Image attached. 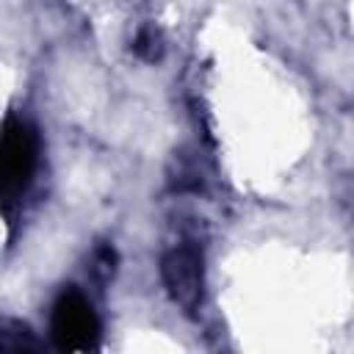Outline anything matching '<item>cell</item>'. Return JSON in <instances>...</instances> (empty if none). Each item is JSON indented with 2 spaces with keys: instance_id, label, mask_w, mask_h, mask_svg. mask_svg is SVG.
<instances>
[{
  "instance_id": "7a4b0ae2",
  "label": "cell",
  "mask_w": 354,
  "mask_h": 354,
  "mask_svg": "<svg viewBox=\"0 0 354 354\" xmlns=\"http://www.w3.org/2000/svg\"><path fill=\"white\" fill-rule=\"evenodd\" d=\"M36 133L28 122L22 119H8L6 133H3V199L11 202L17 199L36 169Z\"/></svg>"
},
{
  "instance_id": "6da1fadb",
  "label": "cell",
  "mask_w": 354,
  "mask_h": 354,
  "mask_svg": "<svg viewBox=\"0 0 354 354\" xmlns=\"http://www.w3.org/2000/svg\"><path fill=\"white\" fill-rule=\"evenodd\" d=\"M50 335L61 351H88L97 346L100 321L91 301L77 288H66L55 299L50 315Z\"/></svg>"
},
{
  "instance_id": "5b68a950",
  "label": "cell",
  "mask_w": 354,
  "mask_h": 354,
  "mask_svg": "<svg viewBox=\"0 0 354 354\" xmlns=\"http://www.w3.org/2000/svg\"><path fill=\"white\" fill-rule=\"evenodd\" d=\"M113 263H116L113 249H108V246L97 249V254H94V274L102 277V279H108V277L113 274Z\"/></svg>"
},
{
  "instance_id": "3957f363",
  "label": "cell",
  "mask_w": 354,
  "mask_h": 354,
  "mask_svg": "<svg viewBox=\"0 0 354 354\" xmlns=\"http://www.w3.org/2000/svg\"><path fill=\"white\" fill-rule=\"evenodd\" d=\"M160 277L174 304L194 310L202 299V254L194 246H174L160 260Z\"/></svg>"
},
{
  "instance_id": "277c9868",
  "label": "cell",
  "mask_w": 354,
  "mask_h": 354,
  "mask_svg": "<svg viewBox=\"0 0 354 354\" xmlns=\"http://www.w3.org/2000/svg\"><path fill=\"white\" fill-rule=\"evenodd\" d=\"M133 53L144 61H158L163 55V44H160V33L155 28H141L133 39Z\"/></svg>"
}]
</instances>
